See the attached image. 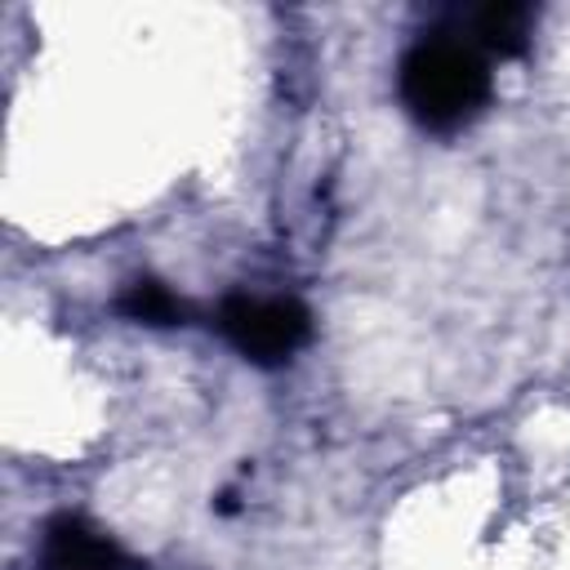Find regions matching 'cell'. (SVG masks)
<instances>
[{"mask_svg":"<svg viewBox=\"0 0 570 570\" xmlns=\"http://www.w3.org/2000/svg\"><path fill=\"white\" fill-rule=\"evenodd\" d=\"M218 334L254 365H285L312 338V312L285 294H232L218 307Z\"/></svg>","mask_w":570,"mask_h":570,"instance_id":"obj_2","label":"cell"},{"mask_svg":"<svg viewBox=\"0 0 570 570\" xmlns=\"http://www.w3.org/2000/svg\"><path fill=\"white\" fill-rule=\"evenodd\" d=\"M116 312L129 316V321H138V325H160V330L187 321V303H183L169 285H160V281H151V276L129 281L125 294L116 298Z\"/></svg>","mask_w":570,"mask_h":570,"instance_id":"obj_5","label":"cell"},{"mask_svg":"<svg viewBox=\"0 0 570 570\" xmlns=\"http://www.w3.org/2000/svg\"><path fill=\"white\" fill-rule=\"evenodd\" d=\"M396 89H401L405 111L423 129L454 134L485 111L494 80H490L485 58L472 45L450 40V36H428L405 49Z\"/></svg>","mask_w":570,"mask_h":570,"instance_id":"obj_1","label":"cell"},{"mask_svg":"<svg viewBox=\"0 0 570 570\" xmlns=\"http://www.w3.org/2000/svg\"><path fill=\"white\" fill-rule=\"evenodd\" d=\"M40 570H142V561H134L85 517L62 512L40 534Z\"/></svg>","mask_w":570,"mask_h":570,"instance_id":"obj_3","label":"cell"},{"mask_svg":"<svg viewBox=\"0 0 570 570\" xmlns=\"http://www.w3.org/2000/svg\"><path fill=\"white\" fill-rule=\"evenodd\" d=\"M476 36L490 53L499 58H521L530 49L534 36V9L530 4H512V0H494L485 9H476Z\"/></svg>","mask_w":570,"mask_h":570,"instance_id":"obj_4","label":"cell"}]
</instances>
